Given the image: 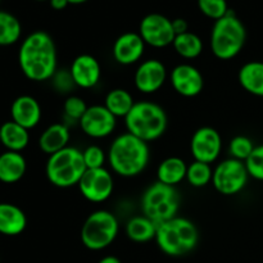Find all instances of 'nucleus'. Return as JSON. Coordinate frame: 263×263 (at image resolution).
Returning <instances> with one entry per match:
<instances>
[{"label":"nucleus","mask_w":263,"mask_h":263,"mask_svg":"<svg viewBox=\"0 0 263 263\" xmlns=\"http://www.w3.org/2000/svg\"><path fill=\"white\" fill-rule=\"evenodd\" d=\"M22 73L31 81L53 79L58 67V54L53 37L45 31H33L26 36L18 51Z\"/></svg>","instance_id":"1"},{"label":"nucleus","mask_w":263,"mask_h":263,"mask_svg":"<svg viewBox=\"0 0 263 263\" xmlns=\"http://www.w3.org/2000/svg\"><path fill=\"white\" fill-rule=\"evenodd\" d=\"M107 156L112 171L118 176L130 179L145 171L151 159V149L141 139L123 133L112 141Z\"/></svg>","instance_id":"2"},{"label":"nucleus","mask_w":263,"mask_h":263,"mask_svg":"<svg viewBox=\"0 0 263 263\" xmlns=\"http://www.w3.org/2000/svg\"><path fill=\"white\" fill-rule=\"evenodd\" d=\"M156 243L164 254L182 257L195 249L199 241L197 226L187 218L176 216L157 225Z\"/></svg>","instance_id":"3"},{"label":"nucleus","mask_w":263,"mask_h":263,"mask_svg":"<svg viewBox=\"0 0 263 263\" xmlns=\"http://www.w3.org/2000/svg\"><path fill=\"white\" fill-rule=\"evenodd\" d=\"M167 125L168 118L166 110L151 100L135 102L130 113L125 117L127 133L148 144L162 138L167 130Z\"/></svg>","instance_id":"4"},{"label":"nucleus","mask_w":263,"mask_h":263,"mask_svg":"<svg viewBox=\"0 0 263 263\" xmlns=\"http://www.w3.org/2000/svg\"><path fill=\"white\" fill-rule=\"evenodd\" d=\"M247 43V30L238 15L229 10L225 17L215 21L210 36L213 55L220 61H230L240 54Z\"/></svg>","instance_id":"5"},{"label":"nucleus","mask_w":263,"mask_h":263,"mask_svg":"<svg viewBox=\"0 0 263 263\" xmlns=\"http://www.w3.org/2000/svg\"><path fill=\"white\" fill-rule=\"evenodd\" d=\"M86 170L82 152L68 145L49 156L45 166V175L51 185L61 189H68L79 185Z\"/></svg>","instance_id":"6"},{"label":"nucleus","mask_w":263,"mask_h":263,"mask_svg":"<svg viewBox=\"0 0 263 263\" xmlns=\"http://www.w3.org/2000/svg\"><path fill=\"white\" fill-rule=\"evenodd\" d=\"M141 212L156 225L176 217L180 198L175 186L157 181L146 187L141 197Z\"/></svg>","instance_id":"7"},{"label":"nucleus","mask_w":263,"mask_h":263,"mask_svg":"<svg viewBox=\"0 0 263 263\" xmlns=\"http://www.w3.org/2000/svg\"><path fill=\"white\" fill-rule=\"evenodd\" d=\"M120 223L112 212L105 210L90 213L81 228V241L90 251H103L116 240Z\"/></svg>","instance_id":"8"},{"label":"nucleus","mask_w":263,"mask_h":263,"mask_svg":"<svg viewBox=\"0 0 263 263\" xmlns=\"http://www.w3.org/2000/svg\"><path fill=\"white\" fill-rule=\"evenodd\" d=\"M249 177L246 162L228 158L213 170L212 185L220 194L233 197L246 189Z\"/></svg>","instance_id":"9"},{"label":"nucleus","mask_w":263,"mask_h":263,"mask_svg":"<svg viewBox=\"0 0 263 263\" xmlns=\"http://www.w3.org/2000/svg\"><path fill=\"white\" fill-rule=\"evenodd\" d=\"M139 35L141 36L146 45L156 49L172 45L176 37L172 20L161 13L146 14L139 25Z\"/></svg>","instance_id":"10"},{"label":"nucleus","mask_w":263,"mask_h":263,"mask_svg":"<svg viewBox=\"0 0 263 263\" xmlns=\"http://www.w3.org/2000/svg\"><path fill=\"white\" fill-rule=\"evenodd\" d=\"M77 186L86 200L91 203H103L112 197L115 179L109 170L105 167L86 170Z\"/></svg>","instance_id":"11"},{"label":"nucleus","mask_w":263,"mask_h":263,"mask_svg":"<svg viewBox=\"0 0 263 263\" xmlns=\"http://www.w3.org/2000/svg\"><path fill=\"white\" fill-rule=\"evenodd\" d=\"M222 152V138L216 128L203 126L198 128L190 140V153L194 161L212 164Z\"/></svg>","instance_id":"12"},{"label":"nucleus","mask_w":263,"mask_h":263,"mask_svg":"<svg viewBox=\"0 0 263 263\" xmlns=\"http://www.w3.org/2000/svg\"><path fill=\"white\" fill-rule=\"evenodd\" d=\"M80 128L91 139H104L112 135L117 126V118L104 107L95 104L87 107L79 122Z\"/></svg>","instance_id":"13"},{"label":"nucleus","mask_w":263,"mask_h":263,"mask_svg":"<svg viewBox=\"0 0 263 263\" xmlns=\"http://www.w3.org/2000/svg\"><path fill=\"white\" fill-rule=\"evenodd\" d=\"M168 77L166 66L159 59L151 58L141 62L134 73V85L143 94L151 95L163 87Z\"/></svg>","instance_id":"14"},{"label":"nucleus","mask_w":263,"mask_h":263,"mask_svg":"<svg viewBox=\"0 0 263 263\" xmlns=\"http://www.w3.org/2000/svg\"><path fill=\"white\" fill-rule=\"evenodd\" d=\"M168 79L175 91L184 98L197 97L204 89V77L193 64H177L170 72Z\"/></svg>","instance_id":"15"},{"label":"nucleus","mask_w":263,"mask_h":263,"mask_svg":"<svg viewBox=\"0 0 263 263\" xmlns=\"http://www.w3.org/2000/svg\"><path fill=\"white\" fill-rule=\"evenodd\" d=\"M69 74L74 86L81 89H92L102 79V66L94 55L81 54L72 61Z\"/></svg>","instance_id":"16"},{"label":"nucleus","mask_w":263,"mask_h":263,"mask_svg":"<svg viewBox=\"0 0 263 263\" xmlns=\"http://www.w3.org/2000/svg\"><path fill=\"white\" fill-rule=\"evenodd\" d=\"M146 44L139 32H125L116 39L112 46L113 59L121 66H133L143 58Z\"/></svg>","instance_id":"17"},{"label":"nucleus","mask_w":263,"mask_h":263,"mask_svg":"<svg viewBox=\"0 0 263 263\" xmlns=\"http://www.w3.org/2000/svg\"><path fill=\"white\" fill-rule=\"evenodd\" d=\"M10 116L13 122L31 130L40 123L43 117L41 105L31 95H21L15 98L10 105Z\"/></svg>","instance_id":"18"},{"label":"nucleus","mask_w":263,"mask_h":263,"mask_svg":"<svg viewBox=\"0 0 263 263\" xmlns=\"http://www.w3.org/2000/svg\"><path fill=\"white\" fill-rule=\"evenodd\" d=\"M69 140H71V133H69L68 126L61 122L53 123L41 133L39 138V148L43 153L51 156L67 148Z\"/></svg>","instance_id":"19"},{"label":"nucleus","mask_w":263,"mask_h":263,"mask_svg":"<svg viewBox=\"0 0 263 263\" xmlns=\"http://www.w3.org/2000/svg\"><path fill=\"white\" fill-rule=\"evenodd\" d=\"M27 226L25 212L12 203H0V234L7 236L20 235Z\"/></svg>","instance_id":"20"},{"label":"nucleus","mask_w":263,"mask_h":263,"mask_svg":"<svg viewBox=\"0 0 263 263\" xmlns=\"http://www.w3.org/2000/svg\"><path fill=\"white\" fill-rule=\"evenodd\" d=\"M27 162L20 152L7 151L0 154V181L4 184L18 182L26 174Z\"/></svg>","instance_id":"21"},{"label":"nucleus","mask_w":263,"mask_h":263,"mask_svg":"<svg viewBox=\"0 0 263 263\" xmlns=\"http://www.w3.org/2000/svg\"><path fill=\"white\" fill-rule=\"evenodd\" d=\"M238 80L248 94L263 98V62H247L239 69Z\"/></svg>","instance_id":"22"},{"label":"nucleus","mask_w":263,"mask_h":263,"mask_svg":"<svg viewBox=\"0 0 263 263\" xmlns=\"http://www.w3.org/2000/svg\"><path fill=\"white\" fill-rule=\"evenodd\" d=\"M187 164L180 157H168L158 164L157 181L162 184L176 186L186 179Z\"/></svg>","instance_id":"23"},{"label":"nucleus","mask_w":263,"mask_h":263,"mask_svg":"<svg viewBox=\"0 0 263 263\" xmlns=\"http://www.w3.org/2000/svg\"><path fill=\"white\" fill-rule=\"evenodd\" d=\"M0 143L10 152H22L30 143V133L13 121L0 126Z\"/></svg>","instance_id":"24"},{"label":"nucleus","mask_w":263,"mask_h":263,"mask_svg":"<svg viewBox=\"0 0 263 263\" xmlns=\"http://www.w3.org/2000/svg\"><path fill=\"white\" fill-rule=\"evenodd\" d=\"M125 231L134 243H148L156 239L157 225L146 216H134L126 223Z\"/></svg>","instance_id":"25"},{"label":"nucleus","mask_w":263,"mask_h":263,"mask_svg":"<svg viewBox=\"0 0 263 263\" xmlns=\"http://www.w3.org/2000/svg\"><path fill=\"white\" fill-rule=\"evenodd\" d=\"M135 104L133 94L122 87L112 89L108 91L104 99V107L115 116L116 118H125L130 113L131 108Z\"/></svg>","instance_id":"26"},{"label":"nucleus","mask_w":263,"mask_h":263,"mask_svg":"<svg viewBox=\"0 0 263 263\" xmlns=\"http://www.w3.org/2000/svg\"><path fill=\"white\" fill-rule=\"evenodd\" d=\"M175 51L184 59H195L203 53V41L197 33L187 32L176 35L172 43Z\"/></svg>","instance_id":"27"},{"label":"nucleus","mask_w":263,"mask_h":263,"mask_svg":"<svg viewBox=\"0 0 263 263\" xmlns=\"http://www.w3.org/2000/svg\"><path fill=\"white\" fill-rule=\"evenodd\" d=\"M22 35V26L14 14L0 10V46H9L17 43Z\"/></svg>","instance_id":"28"},{"label":"nucleus","mask_w":263,"mask_h":263,"mask_svg":"<svg viewBox=\"0 0 263 263\" xmlns=\"http://www.w3.org/2000/svg\"><path fill=\"white\" fill-rule=\"evenodd\" d=\"M213 170L211 164L194 161L187 164L186 181L193 187H204L212 182Z\"/></svg>","instance_id":"29"},{"label":"nucleus","mask_w":263,"mask_h":263,"mask_svg":"<svg viewBox=\"0 0 263 263\" xmlns=\"http://www.w3.org/2000/svg\"><path fill=\"white\" fill-rule=\"evenodd\" d=\"M256 145L253 141L244 135H238L235 138L231 139L230 144H229V153H230V158L238 159V161L246 162L254 151Z\"/></svg>","instance_id":"30"},{"label":"nucleus","mask_w":263,"mask_h":263,"mask_svg":"<svg viewBox=\"0 0 263 263\" xmlns=\"http://www.w3.org/2000/svg\"><path fill=\"white\" fill-rule=\"evenodd\" d=\"M198 8L202 14L213 21L225 17L230 10L228 0H198Z\"/></svg>","instance_id":"31"},{"label":"nucleus","mask_w":263,"mask_h":263,"mask_svg":"<svg viewBox=\"0 0 263 263\" xmlns=\"http://www.w3.org/2000/svg\"><path fill=\"white\" fill-rule=\"evenodd\" d=\"M87 109V105L82 98L77 97V95H71L64 100L63 104V113L64 118L69 122H80L82 116L85 115Z\"/></svg>","instance_id":"32"},{"label":"nucleus","mask_w":263,"mask_h":263,"mask_svg":"<svg viewBox=\"0 0 263 263\" xmlns=\"http://www.w3.org/2000/svg\"><path fill=\"white\" fill-rule=\"evenodd\" d=\"M85 166L87 170L102 168L105 162L108 161V156L99 145H90L85 151H82Z\"/></svg>","instance_id":"33"},{"label":"nucleus","mask_w":263,"mask_h":263,"mask_svg":"<svg viewBox=\"0 0 263 263\" xmlns=\"http://www.w3.org/2000/svg\"><path fill=\"white\" fill-rule=\"evenodd\" d=\"M246 167L252 179L263 181V144L254 148L249 158L246 161Z\"/></svg>","instance_id":"34"},{"label":"nucleus","mask_w":263,"mask_h":263,"mask_svg":"<svg viewBox=\"0 0 263 263\" xmlns=\"http://www.w3.org/2000/svg\"><path fill=\"white\" fill-rule=\"evenodd\" d=\"M53 79H54V85H55L57 89H58L59 91H66V90H68L69 87L74 86L71 74H69V71H63L61 74L55 73Z\"/></svg>","instance_id":"35"},{"label":"nucleus","mask_w":263,"mask_h":263,"mask_svg":"<svg viewBox=\"0 0 263 263\" xmlns=\"http://www.w3.org/2000/svg\"><path fill=\"white\" fill-rule=\"evenodd\" d=\"M172 26H174V31L176 35H181L189 31V26L184 18H175L172 20Z\"/></svg>","instance_id":"36"},{"label":"nucleus","mask_w":263,"mask_h":263,"mask_svg":"<svg viewBox=\"0 0 263 263\" xmlns=\"http://www.w3.org/2000/svg\"><path fill=\"white\" fill-rule=\"evenodd\" d=\"M49 3H50V7L55 10H63L69 5L68 0H49Z\"/></svg>","instance_id":"37"},{"label":"nucleus","mask_w":263,"mask_h":263,"mask_svg":"<svg viewBox=\"0 0 263 263\" xmlns=\"http://www.w3.org/2000/svg\"><path fill=\"white\" fill-rule=\"evenodd\" d=\"M98 263H122V262L120 261V258H117V257L115 256H105L103 257V258Z\"/></svg>","instance_id":"38"},{"label":"nucleus","mask_w":263,"mask_h":263,"mask_svg":"<svg viewBox=\"0 0 263 263\" xmlns=\"http://www.w3.org/2000/svg\"><path fill=\"white\" fill-rule=\"evenodd\" d=\"M89 2V0H68L69 4H73V5H79V4H84V3Z\"/></svg>","instance_id":"39"},{"label":"nucleus","mask_w":263,"mask_h":263,"mask_svg":"<svg viewBox=\"0 0 263 263\" xmlns=\"http://www.w3.org/2000/svg\"><path fill=\"white\" fill-rule=\"evenodd\" d=\"M36 2H46V0H36ZM49 2V0H48Z\"/></svg>","instance_id":"40"}]
</instances>
